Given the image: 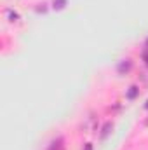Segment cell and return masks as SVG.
<instances>
[{"label": "cell", "mask_w": 148, "mask_h": 150, "mask_svg": "<svg viewBox=\"0 0 148 150\" xmlns=\"http://www.w3.org/2000/svg\"><path fill=\"white\" fill-rule=\"evenodd\" d=\"M85 150H91V145H87V147H85Z\"/></svg>", "instance_id": "obj_6"}, {"label": "cell", "mask_w": 148, "mask_h": 150, "mask_svg": "<svg viewBox=\"0 0 148 150\" xmlns=\"http://www.w3.org/2000/svg\"><path fill=\"white\" fill-rule=\"evenodd\" d=\"M136 93H138V89H136V87H131V91H129V98H134Z\"/></svg>", "instance_id": "obj_4"}, {"label": "cell", "mask_w": 148, "mask_h": 150, "mask_svg": "<svg viewBox=\"0 0 148 150\" xmlns=\"http://www.w3.org/2000/svg\"><path fill=\"white\" fill-rule=\"evenodd\" d=\"M145 61H147V65H148V51L145 52Z\"/></svg>", "instance_id": "obj_5"}, {"label": "cell", "mask_w": 148, "mask_h": 150, "mask_svg": "<svg viewBox=\"0 0 148 150\" xmlns=\"http://www.w3.org/2000/svg\"><path fill=\"white\" fill-rule=\"evenodd\" d=\"M66 0H54V9H63Z\"/></svg>", "instance_id": "obj_2"}, {"label": "cell", "mask_w": 148, "mask_h": 150, "mask_svg": "<svg viewBox=\"0 0 148 150\" xmlns=\"http://www.w3.org/2000/svg\"><path fill=\"white\" fill-rule=\"evenodd\" d=\"M111 127H113V126H111V122H106V124H105V127H103V133H101V136H103V138H105V136L110 133Z\"/></svg>", "instance_id": "obj_1"}, {"label": "cell", "mask_w": 148, "mask_h": 150, "mask_svg": "<svg viewBox=\"0 0 148 150\" xmlns=\"http://www.w3.org/2000/svg\"><path fill=\"white\" fill-rule=\"evenodd\" d=\"M129 68H131V63H129V61H127V63H122V65L118 67V70H120V72H124V70H129Z\"/></svg>", "instance_id": "obj_3"}]
</instances>
